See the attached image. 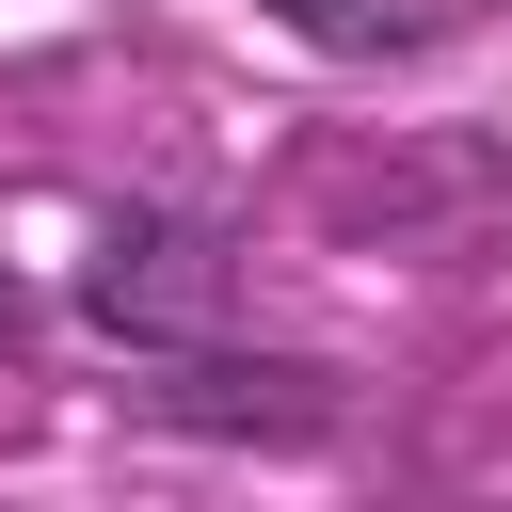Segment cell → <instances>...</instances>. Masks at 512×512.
<instances>
[{
	"label": "cell",
	"mask_w": 512,
	"mask_h": 512,
	"mask_svg": "<svg viewBox=\"0 0 512 512\" xmlns=\"http://www.w3.org/2000/svg\"><path fill=\"white\" fill-rule=\"evenodd\" d=\"M288 48H320V64H384V48H416L432 32V0H256Z\"/></svg>",
	"instance_id": "obj_3"
},
{
	"label": "cell",
	"mask_w": 512,
	"mask_h": 512,
	"mask_svg": "<svg viewBox=\"0 0 512 512\" xmlns=\"http://www.w3.org/2000/svg\"><path fill=\"white\" fill-rule=\"evenodd\" d=\"M144 432H192V448H320L336 416H352V384L320 368V352H272V336H192V352H144L128 384H112Z\"/></svg>",
	"instance_id": "obj_2"
},
{
	"label": "cell",
	"mask_w": 512,
	"mask_h": 512,
	"mask_svg": "<svg viewBox=\"0 0 512 512\" xmlns=\"http://www.w3.org/2000/svg\"><path fill=\"white\" fill-rule=\"evenodd\" d=\"M64 320H80L112 368L192 352V336L240 320V240H224L208 208H176V192H128V208H96V240H80V272H64Z\"/></svg>",
	"instance_id": "obj_1"
}]
</instances>
